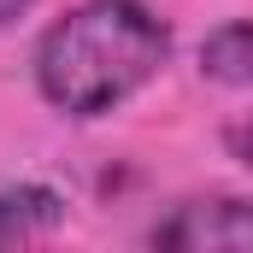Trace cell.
<instances>
[{
    "label": "cell",
    "instance_id": "1",
    "mask_svg": "<svg viewBox=\"0 0 253 253\" xmlns=\"http://www.w3.org/2000/svg\"><path fill=\"white\" fill-rule=\"evenodd\" d=\"M171 59V24L141 0H83L36 42V94L65 118H106Z\"/></svg>",
    "mask_w": 253,
    "mask_h": 253
},
{
    "label": "cell",
    "instance_id": "5",
    "mask_svg": "<svg viewBox=\"0 0 253 253\" xmlns=\"http://www.w3.org/2000/svg\"><path fill=\"white\" fill-rule=\"evenodd\" d=\"M224 153H230V159H242V165L253 171V112H242V118H230V124H224Z\"/></svg>",
    "mask_w": 253,
    "mask_h": 253
},
{
    "label": "cell",
    "instance_id": "2",
    "mask_svg": "<svg viewBox=\"0 0 253 253\" xmlns=\"http://www.w3.org/2000/svg\"><path fill=\"white\" fill-rule=\"evenodd\" d=\"M147 242L165 253H248L253 248V200L242 194H194L177 200Z\"/></svg>",
    "mask_w": 253,
    "mask_h": 253
},
{
    "label": "cell",
    "instance_id": "6",
    "mask_svg": "<svg viewBox=\"0 0 253 253\" xmlns=\"http://www.w3.org/2000/svg\"><path fill=\"white\" fill-rule=\"evenodd\" d=\"M36 12V0H0V30H12L18 18H30Z\"/></svg>",
    "mask_w": 253,
    "mask_h": 253
},
{
    "label": "cell",
    "instance_id": "4",
    "mask_svg": "<svg viewBox=\"0 0 253 253\" xmlns=\"http://www.w3.org/2000/svg\"><path fill=\"white\" fill-rule=\"evenodd\" d=\"M200 77L218 88H253V18H230L200 42Z\"/></svg>",
    "mask_w": 253,
    "mask_h": 253
},
{
    "label": "cell",
    "instance_id": "3",
    "mask_svg": "<svg viewBox=\"0 0 253 253\" xmlns=\"http://www.w3.org/2000/svg\"><path fill=\"white\" fill-rule=\"evenodd\" d=\"M65 224V194L47 183H12L0 189V248H24L42 242Z\"/></svg>",
    "mask_w": 253,
    "mask_h": 253
}]
</instances>
